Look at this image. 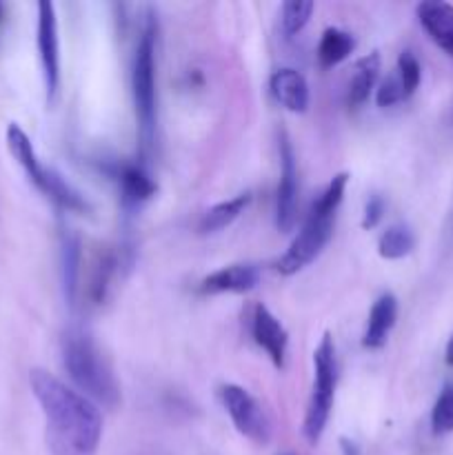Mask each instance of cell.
<instances>
[{"label": "cell", "instance_id": "cell-17", "mask_svg": "<svg viewBox=\"0 0 453 455\" xmlns=\"http://www.w3.org/2000/svg\"><path fill=\"white\" fill-rule=\"evenodd\" d=\"M251 204V194H238L234 198L225 200V203L213 204L211 209L204 212V216L200 218L198 231L200 234H218V231L226 229L229 225H234L240 216L244 213V209Z\"/></svg>", "mask_w": 453, "mask_h": 455}, {"label": "cell", "instance_id": "cell-2", "mask_svg": "<svg viewBox=\"0 0 453 455\" xmlns=\"http://www.w3.org/2000/svg\"><path fill=\"white\" fill-rule=\"evenodd\" d=\"M62 364L76 391L98 407L115 409L120 404V385L109 360L91 336L83 329H69L62 338Z\"/></svg>", "mask_w": 453, "mask_h": 455}, {"label": "cell", "instance_id": "cell-20", "mask_svg": "<svg viewBox=\"0 0 453 455\" xmlns=\"http://www.w3.org/2000/svg\"><path fill=\"white\" fill-rule=\"evenodd\" d=\"M355 49V38L349 34V31H342L338 27H329L324 29L322 38H320L318 44V60L322 67H336L340 65L342 60L354 53Z\"/></svg>", "mask_w": 453, "mask_h": 455}, {"label": "cell", "instance_id": "cell-26", "mask_svg": "<svg viewBox=\"0 0 453 455\" xmlns=\"http://www.w3.org/2000/svg\"><path fill=\"white\" fill-rule=\"evenodd\" d=\"M385 212H386V203L382 196H371V198L367 200V204H364V216H362V229H376L378 225H380V220L385 218Z\"/></svg>", "mask_w": 453, "mask_h": 455}, {"label": "cell", "instance_id": "cell-29", "mask_svg": "<svg viewBox=\"0 0 453 455\" xmlns=\"http://www.w3.org/2000/svg\"><path fill=\"white\" fill-rule=\"evenodd\" d=\"M0 20H3V4H0Z\"/></svg>", "mask_w": 453, "mask_h": 455}, {"label": "cell", "instance_id": "cell-4", "mask_svg": "<svg viewBox=\"0 0 453 455\" xmlns=\"http://www.w3.org/2000/svg\"><path fill=\"white\" fill-rule=\"evenodd\" d=\"M314 391H311L309 407H306L305 422H302V434L306 443L318 444L327 429L329 416L333 407V394H336L338 380V363H336V345H333L331 333H324L320 345L314 351Z\"/></svg>", "mask_w": 453, "mask_h": 455}, {"label": "cell", "instance_id": "cell-18", "mask_svg": "<svg viewBox=\"0 0 453 455\" xmlns=\"http://www.w3.org/2000/svg\"><path fill=\"white\" fill-rule=\"evenodd\" d=\"M7 147H9V154H12L13 158H16V163L25 169L29 180L34 182V185H38L40 178H43L44 164L40 163L38 156H36V149L34 145H31L29 136H27L16 123H12L7 127Z\"/></svg>", "mask_w": 453, "mask_h": 455}, {"label": "cell", "instance_id": "cell-24", "mask_svg": "<svg viewBox=\"0 0 453 455\" xmlns=\"http://www.w3.org/2000/svg\"><path fill=\"white\" fill-rule=\"evenodd\" d=\"M395 76H398L400 84H402L404 100H407V98H411L413 93H416V89L420 87V80H422L420 60H417L411 52H402L398 58V69H395Z\"/></svg>", "mask_w": 453, "mask_h": 455}, {"label": "cell", "instance_id": "cell-22", "mask_svg": "<svg viewBox=\"0 0 453 455\" xmlns=\"http://www.w3.org/2000/svg\"><path fill=\"white\" fill-rule=\"evenodd\" d=\"M315 4L311 0H289L280 9V22H282V31L287 36L300 34L309 22L311 13H314Z\"/></svg>", "mask_w": 453, "mask_h": 455}, {"label": "cell", "instance_id": "cell-6", "mask_svg": "<svg viewBox=\"0 0 453 455\" xmlns=\"http://www.w3.org/2000/svg\"><path fill=\"white\" fill-rule=\"evenodd\" d=\"M220 400L229 413L235 429L256 444H266L271 440V420L265 407L238 385H225L220 389Z\"/></svg>", "mask_w": 453, "mask_h": 455}, {"label": "cell", "instance_id": "cell-21", "mask_svg": "<svg viewBox=\"0 0 453 455\" xmlns=\"http://www.w3.org/2000/svg\"><path fill=\"white\" fill-rule=\"evenodd\" d=\"M416 247V235L407 225H391L378 240V253L385 260H400L407 258Z\"/></svg>", "mask_w": 453, "mask_h": 455}, {"label": "cell", "instance_id": "cell-10", "mask_svg": "<svg viewBox=\"0 0 453 455\" xmlns=\"http://www.w3.org/2000/svg\"><path fill=\"white\" fill-rule=\"evenodd\" d=\"M417 20L431 40L453 56V4L442 0H425L417 4Z\"/></svg>", "mask_w": 453, "mask_h": 455}, {"label": "cell", "instance_id": "cell-12", "mask_svg": "<svg viewBox=\"0 0 453 455\" xmlns=\"http://www.w3.org/2000/svg\"><path fill=\"white\" fill-rule=\"evenodd\" d=\"M260 271L253 265H229L213 271L200 284L203 293H247L258 287Z\"/></svg>", "mask_w": 453, "mask_h": 455}, {"label": "cell", "instance_id": "cell-13", "mask_svg": "<svg viewBox=\"0 0 453 455\" xmlns=\"http://www.w3.org/2000/svg\"><path fill=\"white\" fill-rule=\"evenodd\" d=\"M395 318H398V300H395L393 293H382L369 311V323L362 336L364 349L385 347L391 329L395 327Z\"/></svg>", "mask_w": 453, "mask_h": 455}, {"label": "cell", "instance_id": "cell-11", "mask_svg": "<svg viewBox=\"0 0 453 455\" xmlns=\"http://www.w3.org/2000/svg\"><path fill=\"white\" fill-rule=\"evenodd\" d=\"M269 84L274 98L284 109L293 111V114H305L306 107H309L311 93L309 83H306V78L300 71L291 69V67H284V69H278L271 76Z\"/></svg>", "mask_w": 453, "mask_h": 455}, {"label": "cell", "instance_id": "cell-8", "mask_svg": "<svg viewBox=\"0 0 453 455\" xmlns=\"http://www.w3.org/2000/svg\"><path fill=\"white\" fill-rule=\"evenodd\" d=\"M298 220V164L287 133H280V185L275 196V225L291 231Z\"/></svg>", "mask_w": 453, "mask_h": 455}, {"label": "cell", "instance_id": "cell-7", "mask_svg": "<svg viewBox=\"0 0 453 455\" xmlns=\"http://www.w3.org/2000/svg\"><path fill=\"white\" fill-rule=\"evenodd\" d=\"M38 56L43 65L47 98L53 100L60 87V38H58V16L53 3H38Z\"/></svg>", "mask_w": 453, "mask_h": 455}, {"label": "cell", "instance_id": "cell-27", "mask_svg": "<svg viewBox=\"0 0 453 455\" xmlns=\"http://www.w3.org/2000/svg\"><path fill=\"white\" fill-rule=\"evenodd\" d=\"M340 444H342V451H345V455H360L358 444L351 443V440L342 438V440H340Z\"/></svg>", "mask_w": 453, "mask_h": 455}, {"label": "cell", "instance_id": "cell-23", "mask_svg": "<svg viewBox=\"0 0 453 455\" xmlns=\"http://www.w3.org/2000/svg\"><path fill=\"white\" fill-rule=\"evenodd\" d=\"M431 429L435 435H447L453 431V385H444L431 411Z\"/></svg>", "mask_w": 453, "mask_h": 455}, {"label": "cell", "instance_id": "cell-3", "mask_svg": "<svg viewBox=\"0 0 453 455\" xmlns=\"http://www.w3.org/2000/svg\"><path fill=\"white\" fill-rule=\"evenodd\" d=\"M131 93L136 107L138 132L142 138V149L149 151L155 136V22L149 16L140 40L136 44V56L131 67Z\"/></svg>", "mask_w": 453, "mask_h": 455}, {"label": "cell", "instance_id": "cell-28", "mask_svg": "<svg viewBox=\"0 0 453 455\" xmlns=\"http://www.w3.org/2000/svg\"><path fill=\"white\" fill-rule=\"evenodd\" d=\"M444 363H447L449 367L453 369V336L449 338V342H447V349H444Z\"/></svg>", "mask_w": 453, "mask_h": 455}, {"label": "cell", "instance_id": "cell-25", "mask_svg": "<svg viewBox=\"0 0 453 455\" xmlns=\"http://www.w3.org/2000/svg\"><path fill=\"white\" fill-rule=\"evenodd\" d=\"M402 100H404L402 84H400L398 76L391 74L389 78L380 84V89H378V93H376L378 107H393Z\"/></svg>", "mask_w": 453, "mask_h": 455}, {"label": "cell", "instance_id": "cell-16", "mask_svg": "<svg viewBox=\"0 0 453 455\" xmlns=\"http://www.w3.org/2000/svg\"><path fill=\"white\" fill-rule=\"evenodd\" d=\"M118 182L124 207H140L158 191V185L142 164H124L118 173Z\"/></svg>", "mask_w": 453, "mask_h": 455}, {"label": "cell", "instance_id": "cell-14", "mask_svg": "<svg viewBox=\"0 0 453 455\" xmlns=\"http://www.w3.org/2000/svg\"><path fill=\"white\" fill-rule=\"evenodd\" d=\"M80 265H83V243L76 231H65L60 244V275L62 291H65L67 305L74 307L78 298L80 283Z\"/></svg>", "mask_w": 453, "mask_h": 455}, {"label": "cell", "instance_id": "cell-5", "mask_svg": "<svg viewBox=\"0 0 453 455\" xmlns=\"http://www.w3.org/2000/svg\"><path fill=\"white\" fill-rule=\"evenodd\" d=\"M333 220H336V213H327L318 207H311V213L305 225H302V229L298 231V235L291 240L289 249L275 265L280 274L293 275L305 269L306 265H311L331 240Z\"/></svg>", "mask_w": 453, "mask_h": 455}, {"label": "cell", "instance_id": "cell-1", "mask_svg": "<svg viewBox=\"0 0 453 455\" xmlns=\"http://www.w3.org/2000/svg\"><path fill=\"white\" fill-rule=\"evenodd\" d=\"M29 387L47 420L52 455H96L102 440L100 407L44 369H31Z\"/></svg>", "mask_w": 453, "mask_h": 455}, {"label": "cell", "instance_id": "cell-15", "mask_svg": "<svg viewBox=\"0 0 453 455\" xmlns=\"http://www.w3.org/2000/svg\"><path fill=\"white\" fill-rule=\"evenodd\" d=\"M36 187H38V189L43 191L49 200H53L58 207L65 209V212H76V213L89 212L87 198H84V196L80 194L74 185H69V182H67L65 178L56 172V169L44 167L43 178H40V182Z\"/></svg>", "mask_w": 453, "mask_h": 455}, {"label": "cell", "instance_id": "cell-19", "mask_svg": "<svg viewBox=\"0 0 453 455\" xmlns=\"http://www.w3.org/2000/svg\"><path fill=\"white\" fill-rule=\"evenodd\" d=\"M354 69L355 71L349 83V96H346V100H349L351 107H360L369 98V93H371L373 84L378 80V74H380V53H367L360 60H355Z\"/></svg>", "mask_w": 453, "mask_h": 455}, {"label": "cell", "instance_id": "cell-9", "mask_svg": "<svg viewBox=\"0 0 453 455\" xmlns=\"http://www.w3.org/2000/svg\"><path fill=\"white\" fill-rule=\"evenodd\" d=\"M251 333L256 345L265 349V354L269 355L274 367L282 369L284 358H287L289 336L287 331H284L282 323H280L265 305H256V309H253Z\"/></svg>", "mask_w": 453, "mask_h": 455}]
</instances>
